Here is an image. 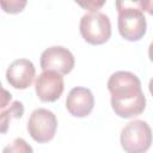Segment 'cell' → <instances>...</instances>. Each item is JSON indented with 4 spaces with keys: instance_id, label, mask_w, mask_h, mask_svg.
I'll list each match as a JSON object with an SVG mask.
<instances>
[{
    "instance_id": "7c38bea8",
    "label": "cell",
    "mask_w": 153,
    "mask_h": 153,
    "mask_svg": "<svg viewBox=\"0 0 153 153\" xmlns=\"http://www.w3.org/2000/svg\"><path fill=\"white\" fill-rule=\"evenodd\" d=\"M27 0H0V7L8 14H17L24 11Z\"/></svg>"
},
{
    "instance_id": "9a60e30c",
    "label": "cell",
    "mask_w": 153,
    "mask_h": 153,
    "mask_svg": "<svg viewBox=\"0 0 153 153\" xmlns=\"http://www.w3.org/2000/svg\"><path fill=\"white\" fill-rule=\"evenodd\" d=\"M11 99H12V94L6 88L2 87L1 81H0V110L4 109V108H6L10 104Z\"/></svg>"
},
{
    "instance_id": "5bb4252c",
    "label": "cell",
    "mask_w": 153,
    "mask_h": 153,
    "mask_svg": "<svg viewBox=\"0 0 153 153\" xmlns=\"http://www.w3.org/2000/svg\"><path fill=\"white\" fill-rule=\"evenodd\" d=\"M4 152H32V147H30L24 139L18 137L12 142L11 146L5 147Z\"/></svg>"
},
{
    "instance_id": "277c9868",
    "label": "cell",
    "mask_w": 153,
    "mask_h": 153,
    "mask_svg": "<svg viewBox=\"0 0 153 153\" xmlns=\"http://www.w3.org/2000/svg\"><path fill=\"white\" fill-rule=\"evenodd\" d=\"M57 128V120L53 111L48 109H36L27 121V131L38 143H45L54 139Z\"/></svg>"
},
{
    "instance_id": "4fadbf2b",
    "label": "cell",
    "mask_w": 153,
    "mask_h": 153,
    "mask_svg": "<svg viewBox=\"0 0 153 153\" xmlns=\"http://www.w3.org/2000/svg\"><path fill=\"white\" fill-rule=\"evenodd\" d=\"M74 1L81 8L87 10L90 12H96V11L100 10L106 2V0H74Z\"/></svg>"
},
{
    "instance_id": "8fae6325",
    "label": "cell",
    "mask_w": 153,
    "mask_h": 153,
    "mask_svg": "<svg viewBox=\"0 0 153 153\" xmlns=\"http://www.w3.org/2000/svg\"><path fill=\"white\" fill-rule=\"evenodd\" d=\"M152 4L153 0H116L115 6L117 12L123 10H139L152 14Z\"/></svg>"
},
{
    "instance_id": "3957f363",
    "label": "cell",
    "mask_w": 153,
    "mask_h": 153,
    "mask_svg": "<svg viewBox=\"0 0 153 153\" xmlns=\"http://www.w3.org/2000/svg\"><path fill=\"white\" fill-rule=\"evenodd\" d=\"M121 146L128 153H143L152 143V130L147 122L135 120L122 128Z\"/></svg>"
},
{
    "instance_id": "9c48e42d",
    "label": "cell",
    "mask_w": 153,
    "mask_h": 153,
    "mask_svg": "<svg viewBox=\"0 0 153 153\" xmlns=\"http://www.w3.org/2000/svg\"><path fill=\"white\" fill-rule=\"evenodd\" d=\"M94 106V98L91 90L86 87H74L66 99V109L74 117H86Z\"/></svg>"
},
{
    "instance_id": "30bf717a",
    "label": "cell",
    "mask_w": 153,
    "mask_h": 153,
    "mask_svg": "<svg viewBox=\"0 0 153 153\" xmlns=\"http://www.w3.org/2000/svg\"><path fill=\"white\" fill-rule=\"evenodd\" d=\"M24 115V105L19 100H14L0 111V134H5L8 130L12 120L22 118Z\"/></svg>"
},
{
    "instance_id": "6da1fadb",
    "label": "cell",
    "mask_w": 153,
    "mask_h": 153,
    "mask_svg": "<svg viewBox=\"0 0 153 153\" xmlns=\"http://www.w3.org/2000/svg\"><path fill=\"white\" fill-rule=\"evenodd\" d=\"M108 90L111 94V108L121 118H131L143 112L146 97L140 79L131 72L118 71L108 80Z\"/></svg>"
},
{
    "instance_id": "8992f818",
    "label": "cell",
    "mask_w": 153,
    "mask_h": 153,
    "mask_svg": "<svg viewBox=\"0 0 153 153\" xmlns=\"http://www.w3.org/2000/svg\"><path fill=\"white\" fill-rule=\"evenodd\" d=\"M65 82L62 74L55 71H43L35 81V91L39 100L45 103L56 102L63 93Z\"/></svg>"
},
{
    "instance_id": "5b68a950",
    "label": "cell",
    "mask_w": 153,
    "mask_h": 153,
    "mask_svg": "<svg viewBox=\"0 0 153 153\" xmlns=\"http://www.w3.org/2000/svg\"><path fill=\"white\" fill-rule=\"evenodd\" d=\"M117 25L120 35L130 42L140 41L147 30L145 14L139 10H123L118 12Z\"/></svg>"
},
{
    "instance_id": "52a82bcc",
    "label": "cell",
    "mask_w": 153,
    "mask_h": 153,
    "mask_svg": "<svg viewBox=\"0 0 153 153\" xmlns=\"http://www.w3.org/2000/svg\"><path fill=\"white\" fill-rule=\"evenodd\" d=\"M74 56L65 47L54 45L45 49L41 55V68L43 71H55L62 75L68 74L74 68Z\"/></svg>"
},
{
    "instance_id": "ba28073f",
    "label": "cell",
    "mask_w": 153,
    "mask_h": 153,
    "mask_svg": "<svg viewBox=\"0 0 153 153\" xmlns=\"http://www.w3.org/2000/svg\"><path fill=\"white\" fill-rule=\"evenodd\" d=\"M35 75L36 68L33 63L26 59L14 60L6 71L7 82L17 90H25L30 87Z\"/></svg>"
},
{
    "instance_id": "7a4b0ae2",
    "label": "cell",
    "mask_w": 153,
    "mask_h": 153,
    "mask_svg": "<svg viewBox=\"0 0 153 153\" xmlns=\"http://www.w3.org/2000/svg\"><path fill=\"white\" fill-rule=\"evenodd\" d=\"M79 29L82 38L92 45L104 44L111 37L110 19L106 14L98 11L84 14L80 19Z\"/></svg>"
}]
</instances>
